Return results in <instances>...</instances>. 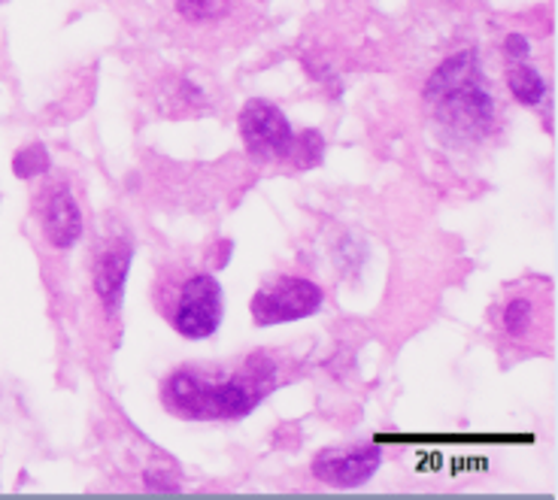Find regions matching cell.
I'll return each instance as SVG.
<instances>
[{
	"label": "cell",
	"instance_id": "obj_1",
	"mask_svg": "<svg viewBox=\"0 0 558 500\" xmlns=\"http://www.w3.org/2000/svg\"><path fill=\"white\" fill-rule=\"evenodd\" d=\"M425 100L432 103L437 122L456 137H486L495 122V100L488 95L476 52H459L434 70L425 85Z\"/></svg>",
	"mask_w": 558,
	"mask_h": 500
},
{
	"label": "cell",
	"instance_id": "obj_2",
	"mask_svg": "<svg viewBox=\"0 0 558 500\" xmlns=\"http://www.w3.org/2000/svg\"><path fill=\"white\" fill-rule=\"evenodd\" d=\"M270 389V376L258 364H250L246 374L204 376L201 370H177L165 382V403L182 418L216 422V418H240L252 413Z\"/></svg>",
	"mask_w": 558,
	"mask_h": 500
},
{
	"label": "cell",
	"instance_id": "obj_3",
	"mask_svg": "<svg viewBox=\"0 0 558 500\" xmlns=\"http://www.w3.org/2000/svg\"><path fill=\"white\" fill-rule=\"evenodd\" d=\"M222 285L209 273H192L173 285L165 316L185 340H207L222 325Z\"/></svg>",
	"mask_w": 558,
	"mask_h": 500
},
{
	"label": "cell",
	"instance_id": "obj_4",
	"mask_svg": "<svg viewBox=\"0 0 558 500\" xmlns=\"http://www.w3.org/2000/svg\"><path fill=\"white\" fill-rule=\"evenodd\" d=\"M322 289L310 279L282 277L274 282H265L255 297H252V319L258 328H274L286 321L307 319L319 313Z\"/></svg>",
	"mask_w": 558,
	"mask_h": 500
},
{
	"label": "cell",
	"instance_id": "obj_5",
	"mask_svg": "<svg viewBox=\"0 0 558 500\" xmlns=\"http://www.w3.org/2000/svg\"><path fill=\"white\" fill-rule=\"evenodd\" d=\"M240 134L250 149L252 158L258 161H286L292 158L298 134L289 125L279 107L267 100H250L240 112Z\"/></svg>",
	"mask_w": 558,
	"mask_h": 500
},
{
	"label": "cell",
	"instance_id": "obj_6",
	"mask_svg": "<svg viewBox=\"0 0 558 500\" xmlns=\"http://www.w3.org/2000/svg\"><path fill=\"white\" fill-rule=\"evenodd\" d=\"M383 455L377 446H347L325 449L313 461V476L331 488H359L377 476Z\"/></svg>",
	"mask_w": 558,
	"mask_h": 500
},
{
	"label": "cell",
	"instance_id": "obj_7",
	"mask_svg": "<svg viewBox=\"0 0 558 500\" xmlns=\"http://www.w3.org/2000/svg\"><path fill=\"white\" fill-rule=\"evenodd\" d=\"M43 231H46V240L58 249H70L83 236V212H80V204L73 200L68 188H56L46 200Z\"/></svg>",
	"mask_w": 558,
	"mask_h": 500
},
{
	"label": "cell",
	"instance_id": "obj_8",
	"mask_svg": "<svg viewBox=\"0 0 558 500\" xmlns=\"http://www.w3.org/2000/svg\"><path fill=\"white\" fill-rule=\"evenodd\" d=\"M128 267H131V246H125V249L112 246L100 255L98 265H95V289H98V297L107 306V313H119Z\"/></svg>",
	"mask_w": 558,
	"mask_h": 500
},
{
	"label": "cell",
	"instance_id": "obj_9",
	"mask_svg": "<svg viewBox=\"0 0 558 500\" xmlns=\"http://www.w3.org/2000/svg\"><path fill=\"white\" fill-rule=\"evenodd\" d=\"M507 85H510V92H513V98L522 103V107H541L546 100V83L544 76L537 73V68H531L529 58H522V61H510V68H507Z\"/></svg>",
	"mask_w": 558,
	"mask_h": 500
},
{
	"label": "cell",
	"instance_id": "obj_10",
	"mask_svg": "<svg viewBox=\"0 0 558 500\" xmlns=\"http://www.w3.org/2000/svg\"><path fill=\"white\" fill-rule=\"evenodd\" d=\"M534 316H537V306L531 301L529 294H513L507 304L498 309V328L507 337H513V340H522V337H529L531 328H534Z\"/></svg>",
	"mask_w": 558,
	"mask_h": 500
},
{
	"label": "cell",
	"instance_id": "obj_11",
	"mask_svg": "<svg viewBox=\"0 0 558 500\" xmlns=\"http://www.w3.org/2000/svg\"><path fill=\"white\" fill-rule=\"evenodd\" d=\"M13 170L19 180H31V176H40L49 170V153H46V146L43 143H31L25 146L22 153L15 155Z\"/></svg>",
	"mask_w": 558,
	"mask_h": 500
},
{
	"label": "cell",
	"instance_id": "obj_12",
	"mask_svg": "<svg viewBox=\"0 0 558 500\" xmlns=\"http://www.w3.org/2000/svg\"><path fill=\"white\" fill-rule=\"evenodd\" d=\"M177 10L189 22H209L228 10V0H177Z\"/></svg>",
	"mask_w": 558,
	"mask_h": 500
},
{
	"label": "cell",
	"instance_id": "obj_13",
	"mask_svg": "<svg viewBox=\"0 0 558 500\" xmlns=\"http://www.w3.org/2000/svg\"><path fill=\"white\" fill-rule=\"evenodd\" d=\"M292 158L301 167H313L316 161H322V137H319V134L307 131L304 137H298V143H294Z\"/></svg>",
	"mask_w": 558,
	"mask_h": 500
},
{
	"label": "cell",
	"instance_id": "obj_14",
	"mask_svg": "<svg viewBox=\"0 0 558 500\" xmlns=\"http://www.w3.org/2000/svg\"><path fill=\"white\" fill-rule=\"evenodd\" d=\"M531 46L525 37H519V34H513V37H507V56H510V61H522V58H529Z\"/></svg>",
	"mask_w": 558,
	"mask_h": 500
}]
</instances>
